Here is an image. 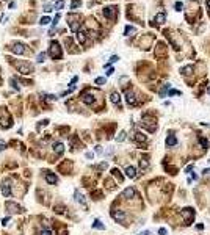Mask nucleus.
Returning <instances> with one entry per match:
<instances>
[{"mask_svg":"<svg viewBox=\"0 0 210 235\" xmlns=\"http://www.w3.org/2000/svg\"><path fill=\"white\" fill-rule=\"evenodd\" d=\"M80 21H82V16H80V14H75V13L68 14V22H69V28H71V32H78L80 23H82Z\"/></svg>","mask_w":210,"mask_h":235,"instance_id":"obj_1","label":"nucleus"},{"mask_svg":"<svg viewBox=\"0 0 210 235\" xmlns=\"http://www.w3.org/2000/svg\"><path fill=\"white\" fill-rule=\"evenodd\" d=\"M49 55H50L53 60H60L63 56L61 47H60V44L56 41H52L50 42V47H49Z\"/></svg>","mask_w":210,"mask_h":235,"instance_id":"obj_2","label":"nucleus"},{"mask_svg":"<svg viewBox=\"0 0 210 235\" xmlns=\"http://www.w3.org/2000/svg\"><path fill=\"white\" fill-rule=\"evenodd\" d=\"M14 66L17 68V70L21 74H24V75H28V74L33 72V66L30 64L28 61H16Z\"/></svg>","mask_w":210,"mask_h":235,"instance_id":"obj_3","label":"nucleus"},{"mask_svg":"<svg viewBox=\"0 0 210 235\" xmlns=\"http://www.w3.org/2000/svg\"><path fill=\"white\" fill-rule=\"evenodd\" d=\"M104 16L110 21H116V16H118V8L116 6H107L104 8Z\"/></svg>","mask_w":210,"mask_h":235,"instance_id":"obj_4","label":"nucleus"},{"mask_svg":"<svg viewBox=\"0 0 210 235\" xmlns=\"http://www.w3.org/2000/svg\"><path fill=\"white\" fill-rule=\"evenodd\" d=\"M8 50H9V52H13V53L21 55V53H24L27 49H25L24 44H21V42H11V44L8 46Z\"/></svg>","mask_w":210,"mask_h":235,"instance_id":"obj_5","label":"nucleus"},{"mask_svg":"<svg viewBox=\"0 0 210 235\" xmlns=\"http://www.w3.org/2000/svg\"><path fill=\"white\" fill-rule=\"evenodd\" d=\"M182 216L187 220V224H191V221H193V216H195V210L193 209H190V207H187V209L182 210Z\"/></svg>","mask_w":210,"mask_h":235,"instance_id":"obj_6","label":"nucleus"},{"mask_svg":"<svg viewBox=\"0 0 210 235\" xmlns=\"http://www.w3.org/2000/svg\"><path fill=\"white\" fill-rule=\"evenodd\" d=\"M111 216H113V220H116L118 223H122V221L125 220V213L122 210H113L111 211Z\"/></svg>","mask_w":210,"mask_h":235,"instance_id":"obj_7","label":"nucleus"},{"mask_svg":"<svg viewBox=\"0 0 210 235\" xmlns=\"http://www.w3.org/2000/svg\"><path fill=\"white\" fill-rule=\"evenodd\" d=\"M44 177H46V180H47V183H50V185H55L56 182H58V177L55 176V174H52V173H49V171H44Z\"/></svg>","mask_w":210,"mask_h":235,"instance_id":"obj_8","label":"nucleus"},{"mask_svg":"<svg viewBox=\"0 0 210 235\" xmlns=\"http://www.w3.org/2000/svg\"><path fill=\"white\" fill-rule=\"evenodd\" d=\"M2 193L5 194V197H9V196H11V185H9L8 180H5V182L2 183Z\"/></svg>","mask_w":210,"mask_h":235,"instance_id":"obj_9","label":"nucleus"},{"mask_svg":"<svg viewBox=\"0 0 210 235\" xmlns=\"http://www.w3.org/2000/svg\"><path fill=\"white\" fill-rule=\"evenodd\" d=\"M82 100L86 103V105H93V103H94V96L89 94V93H83L82 94Z\"/></svg>","mask_w":210,"mask_h":235,"instance_id":"obj_10","label":"nucleus"},{"mask_svg":"<svg viewBox=\"0 0 210 235\" xmlns=\"http://www.w3.org/2000/svg\"><path fill=\"white\" fill-rule=\"evenodd\" d=\"M5 205H6V210H8L9 213H17V211H19V205H17V204H14V202H11V201H8Z\"/></svg>","mask_w":210,"mask_h":235,"instance_id":"obj_11","label":"nucleus"},{"mask_svg":"<svg viewBox=\"0 0 210 235\" xmlns=\"http://www.w3.org/2000/svg\"><path fill=\"white\" fill-rule=\"evenodd\" d=\"M125 176L129 177V179H135L138 174H136V168L135 166H127L125 168Z\"/></svg>","mask_w":210,"mask_h":235,"instance_id":"obj_12","label":"nucleus"},{"mask_svg":"<svg viewBox=\"0 0 210 235\" xmlns=\"http://www.w3.org/2000/svg\"><path fill=\"white\" fill-rule=\"evenodd\" d=\"M125 100H127L129 105H136V97L132 91H127L125 93Z\"/></svg>","mask_w":210,"mask_h":235,"instance_id":"obj_13","label":"nucleus"},{"mask_svg":"<svg viewBox=\"0 0 210 235\" xmlns=\"http://www.w3.org/2000/svg\"><path fill=\"white\" fill-rule=\"evenodd\" d=\"M77 39L82 46H85L86 42H88V35H86L85 32H77Z\"/></svg>","mask_w":210,"mask_h":235,"instance_id":"obj_14","label":"nucleus"},{"mask_svg":"<svg viewBox=\"0 0 210 235\" xmlns=\"http://www.w3.org/2000/svg\"><path fill=\"white\" fill-rule=\"evenodd\" d=\"M166 21V16H165V13H160V14H157L154 17V25H162L163 22Z\"/></svg>","mask_w":210,"mask_h":235,"instance_id":"obj_15","label":"nucleus"},{"mask_svg":"<svg viewBox=\"0 0 210 235\" xmlns=\"http://www.w3.org/2000/svg\"><path fill=\"white\" fill-rule=\"evenodd\" d=\"M135 194H136V191L133 190L132 187H129V188H125V190H124V193H122V196H124V197H127V199H132V197L135 196Z\"/></svg>","mask_w":210,"mask_h":235,"instance_id":"obj_16","label":"nucleus"},{"mask_svg":"<svg viewBox=\"0 0 210 235\" xmlns=\"http://www.w3.org/2000/svg\"><path fill=\"white\" fill-rule=\"evenodd\" d=\"M53 150H55L56 155H61V154L64 152V146H63V143H60V141H58V143H55V144H53Z\"/></svg>","mask_w":210,"mask_h":235,"instance_id":"obj_17","label":"nucleus"},{"mask_svg":"<svg viewBox=\"0 0 210 235\" xmlns=\"http://www.w3.org/2000/svg\"><path fill=\"white\" fill-rule=\"evenodd\" d=\"M64 44H66V47H69V52H71V53H77L78 52V50L77 49H74V44H72V39L71 38H66L64 39Z\"/></svg>","mask_w":210,"mask_h":235,"instance_id":"obj_18","label":"nucleus"},{"mask_svg":"<svg viewBox=\"0 0 210 235\" xmlns=\"http://www.w3.org/2000/svg\"><path fill=\"white\" fill-rule=\"evenodd\" d=\"M165 52H166V47H165V44H163V42H158L157 50H155L157 56H163V55H165Z\"/></svg>","mask_w":210,"mask_h":235,"instance_id":"obj_19","label":"nucleus"},{"mask_svg":"<svg viewBox=\"0 0 210 235\" xmlns=\"http://www.w3.org/2000/svg\"><path fill=\"white\" fill-rule=\"evenodd\" d=\"M110 99H111V102L115 103V105H119L121 103V96H119V93H111V96H110Z\"/></svg>","mask_w":210,"mask_h":235,"instance_id":"obj_20","label":"nucleus"},{"mask_svg":"<svg viewBox=\"0 0 210 235\" xmlns=\"http://www.w3.org/2000/svg\"><path fill=\"white\" fill-rule=\"evenodd\" d=\"M133 138H135V141H138V143H144V141L148 140V136H146L144 133H141V132H136L135 135H133Z\"/></svg>","mask_w":210,"mask_h":235,"instance_id":"obj_21","label":"nucleus"},{"mask_svg":"<svg viewBox=\"0 0 210 235\" xmlns=\"http://www.w3.org/2000/svg\"><path fill=\"white\" fill-rule=\"evenodd\" d=\"M152 39H154L152 36H148V39H146V38H143V39H141V42H140V44H141V49H149L148 46L152 42Z\"/></svg>","mask_w":210,"mask_h":235,"instance_id":"obj_22","label":"nucleus"},{"mask_svg":"<svg viewBox=\"0 0 210 235\" xmlns=\"http://www.w3.org/2000/svg\"><path fill=\"white\" fill-rule=\"evenodd\" d=\"M177 144V138H176L174 135H169L168 138H166V146L171 147V146H176Z\"/></svg>","mask_w":210,"mask_h":235,"instance_id":"obj_23","label":"nucleus"},{"mask_svg":"<svg viewBox=\"0 0 210 235\" xmlns=\"http://www.w3.org/2000/svg\"><path fill=\"white\" fill-rule=\"evenodd\" d=\"M75 201L80 202L82 205H86V201H85V197H83V194L80 193V191H75Z\"/></svg>","mask_w":210,"mask_h":235,"instance_id":"obj_24","label":"nucleus"},{"mask_svg":"<svg viewBox=\"0 0 210 235\" xmlns=\"http://www.w3.org/2000/svg\"><path fill=\"white\" fill-rule=\"evenodd\" d=\"M93 227H94V229H99V230H104V229H105V226L101 223V220H94V223H93Z\"/></svg>","mask_w":210,"mask_h":235,"instance_id":"obj_25","label":"nucleus"},{"mask_svg":"<svg viewBox=\"0 0 210 235\" xmlns=\"http://www.w3.org/2000/svg\"><path fill=\"white\" fill-rule=\"evenodd\" d=\"M111 174L119 180V182H122V179H124V177H122V174H121V173H119V169H116V168H115V169H111Z\"/></svg>","mask_w":210,"mask_h":235,"instance_id":"obj_26","label":"nucleus"},{"mask_svg":"<svg viewBox=\"0 0 210 235\" xmlns=\"http://www.w3.org/2000/svg\"><path fill=\"white\" fill-rule=\"evenodd\" d=\"M135 32H136V28H135V27L127 25V27H125V30H124V35H125V36H130L132 33H135Z\"/></svg>","mask_w":210,"mask_h":235,"instance_id":"obj_27","label":"nucleus"},{"mask_svg":"<svg viewBox=\"0 0 210 235\" xmlns=\"http://www.w3.org/2000/svg\"><path fill=\"white\" fill-rule=\"evenodd\" d=\"M182 74H184V75H191L193 74V66H185V68L182 69Z\"/></svg>","mask_w":210,"mask_h":235,"instance_id":"obj_28","label":"nucleus"},{"mask_svg":"<svg viewBox=\"0 0 210 235\" xmlns=\"http://www.w3.org/2000/svg\"><path fill=\"white\" fill-rule=\"evenodd\" d=\"M149 122H154V121H149L148 117H144V122H143V126H146V124H149ZM148 130H149V132H154L155 127H154V126H149V127H148Z\"/></svg>","mask_w":210,"mask_h":235,"instance_id":"obj_29","label":"nucleus"},{"mask_svg":"<svg viewBox=\"0 0 210 235\" xmlns=\"http://www.w3.org/2000/svg\"><path fill=\"white\" fill-rule=\"evenodd\" d=\"M140 166H141V169H146V168H149V162L146 158H143L141 162H140Z\"/></svg>","mask_w":210,"mask_h":235,"instance_id":"obj_30","label":"nucleus"},{"mask_svg":"<svg viewBox=\"0 0 210 235\" xmlns=\"http://www.w3.org/2000/svg\"><path fill=\"white\" fill-rule=\"evenodd\" d=\"M49 22H50V19H49L47 16H44V17H41V19H39V23H41V25H47Z\"/></svg>","mask_w":210,"mask_h":235,"instance_id":"obj_31","label":"nucleus"},{"mask_svg":"<svg viewBox=\"0 0 210 235\" xmlns=\"http://www.w3.org/2000/svg\"><path fill=\"white\" fill-rule=\"evenodd\" d=\"M124 140H125V132H121L116 136V141H118V143H121V141H124Z\"/></svg>","mask_w":210,"mask_h":235,"instance_id":"obj_32","label":"nucleus"},{"mask_svg":"<svg viewBox=\"0 0 210 235\" xmlns=\"http://www.w3.org/2000/svg\"><path fill=\"white\" fill-rule=\"evenodd\" d=\"M63 5H64V0H58V2L55 3V9H61Z\"/></svg>","mask_w":210,"mask_h":235,"instance_id":"obj_33","label":"nucleus"},{"mask_svg":"<svg viewBox=\"0 0 210 235\" xmlns=\"http://www.w3.org/2000/svg\"><path fill=\"white\" fill-rule=\"evenodd\" d=\"M44 60H46V53L42 52V53H39V55H38V58H36V61H38V63H42V61H44Z\"/></svg>","mask_w":210,"mask_h":235,"instance_id":"obj_34","label":"nucleus"},{"mask_svg":"<svg viewBox=\"0 0 210 235\" xmlns=\"http://www.w3.org/2000/svg\"><path fill=\"white\" fill-rule=\"evenodd\" d=\"M199 143H201V146L204 147V149H205V147H209V141L205 138H201V140H199Z\"/></svg>","mask_w":210,"mask_h":235,"instance_id":"obj_35","label":"nucleus"},{"mask_svg":"<svg viewBox=\"0 0 210 235\" xmlns=\"http://www.w3.org/2000/svg\"><path fill=\"white\" fill-rule=\"evenodd\" d=\"M168 94L169 96H180V91H177V89H169Z\"/></svg>","mask_w":210,"mask_h":235,"instance_id":"obj_36","label":"nucleus"},{"mask_svg":"<svg viewBox=\"0 0 210 235\" xmlns=\"http://www.w3.org/2000/svg\"><path fill=\"white\" fill-rule=\"evenodd\" d=\"M104 83H105L104 77H97V79H96V85H104Z\"/></svg>","mask_w":210,"mask_h":235,"instance_id":"obj_37","label":"nucleus"},{"mask_svg":"<svg viewBox=\"0 0 210 235\" xmlns=\"http://www.w3.org/2000/svg\"><path fill=\"white\" fill-rule=\"evenodd\" d=\"M9 82H11L13 88H14V89H17V91H19V85H17V83H16V79H11V80H9Z\"/></svg>","mask_w":210,"mask_h":235,"instance_id":"obj_38","label":"nucleus"},{"mask_svg":"<svg viewBox=\"0 0 210 235\" xmlns=\"http://www.w3.org/2000/svg\"><path fill=\"white\" fill-rule=\"evenodd\" d=\"M78 5H80V0H74V2H72V5H71V8H77Z\"/></svg>","mask_w":210,"mask_h":235,"instance_id":"obj_39","label":"nucleus"},{"mask_svg":"<svg viewBox=\"0 0 210 235\" xmlns=\"http://www.w3.org/2000/svg\"><path fill=\"white\" fill-rule=\"evenodd\" d=\"M41 235H52V232L49 229H42L41 230Z\"/></svg>","mask_w":210,"mask_h":235,"instance_id":"obj_40","label":"nucleus"},{"mask_svg":"<svg viewBox=\"0 0 210 235\" xmlns=\"http://www.w3.org/2000/svg\"><path fill=\"white\" fill-rule=\"evenodd\" d=\"M5 147H6L5 141H3V140H0V150H3V149H5Z\"/></svg>","mask_w":210,"mask_h":235,"instance_id":"obj_41","label":"nucleus"},{"mask_svg":"<svg viewBox=\"0 0 210 235\" xmlns=\"http://www.w3.org/2000/svg\"><path fill=\"white\" fill-rule=\"evenodd\" d=\"M176 9H177V11H182V3L180 2L176 3Z\"/></svg>","mask_w":210,"mask_h":235,"instance_id":"obj_42","label":"nucleus"},{"mask_svg":"<svg viewBox=\"0 0 210 235\" xmlns=\"http://www.w3.org/2000/svg\"><path fill=\"white\" fill-rule=\"evenodd\" d=\"M118 60H119L118 56H116V55H113L111 58H110V63H116V61H118Z\"/></svg>","mask_w":210,"mask_h":235,"instance_id":"obj_43","label":"nucleus"},{"mask_svg":"<svg viewBox=\"0 0 210 235\" xmlns=\"http://www.w3.org/2000/svg\"><path fill=\"white\" fill-rule=\"evenodd\" d=\"M8 221H9V216L3 218V220H2V224H3V226H6V224H8Z\"/></svg>","mask_w":210,"mask_h":235,"instance_id":"obj_44","label":"nucleus"},{"mask_svg":"<svg viewBox=\"0 0 210 235\" xmlns=\"http://www.w3.org/2000/svg\"><path fill=\"white\" fill-rule=\"evenodd\" d=\"M113 72H115V69H113V68H108V69H107V75H111Z\"/></svg>","mask_w":210,"mask_h":235,"instance_id":"obj_45","label":"nucleus"},{"mask_svg":"<svg viewBox=\"0 0 210 235\" xmlns=\"http://www.w3.org/2000/svg\"><path fill=\"white\" fill-rule=\"evenodd\" d=\"M158 234L160 235H166V229H165V227H162V229L158 230Z\"/></svg>","mask_w":210,"mask_h":235,"instance_id":"obj_46","label":"nucleus"},{"mask_svg":"<svg viewBox=\"0 0 210 235\" xmlns=\"http://www.w3.org/2000/svg\"><path fill=\"white\" fill-rule=\"evenodd\" d=\"M96 152H97V154H102V147H101V146H96Z\"/></svg>","mask_w":210,"mask_h":235,"instance_id":"obj_47","label":"nucleus"},{"mask_svg":"<svg viewBox=\"0 0 210 235\" xmlns=\"http://www.w3.org/2000/svg\"><path fill=\"white\" fill-rule=\"evenodd\" d=\"M202 174H210V168H205V169L202 171Z\"/></svg>","mask_w":210,"mask_h":235,"instance_id":"obj_48","label":"nucleus"},{"mask_svg":"<svg viewBox=\"0 0 210 235\" xmlns=\"http://www.w3.org/2000/svg\"><path fill=\"white\" fill-rule=\"evenodd\" d=\"M140 235H152L151 232H149V230H144V232H141V234H140Z\"/></svg>","mask_w":210,"mask_h":235,"instance_id":"obj_49","label":"nucleus"},{"mask_svg":"<svg viewBox=\"0 0 210 235\" xmlns=\"http://www.w3.org/2000/svg\"><path fill=\"white\" fill-rule=\"evenodd\" d=\"M191 168H193V166H191V164H190V166H187V169H185V173H190V171H191Z\"/></svg>","mask_w":210,"mask_h":235,"instance_id":"obj_50","label":"nucleus"},{"mask_svg":"<svg viewBox=\"0 0 210 235\" xmlns=\"http://www.w3.org/2000/svg\"><path fill=\"white\" fill-rule=\"evenodd\" d=\"M86 157H88V158H93V157H94V155H93L91 152H86Z\"/></svg>","mask_w":210,"mask_h":235,"instance_id":"obj_51","label":"nucleus"},{"mask_svg":"<svg viewBox=\"0 0 210 235\" xmlns=\"http://www.w3.org/2000/svg\"><path fill=\"white\" fill-rule=\"evenodd\" d=\"M207 9H209V14H210V0H207Z\"/></svg>","mask_w":210,"mask_h":235,"instance_id":"obj_52","label":"nucleus"},{"mask_svg":"<svg viewBox=\"0 0 210 235\" xmlns=\"http://www.w3.org/2000/svg\"><path fill=\"white\" fill-rule=\"evenodd\" d=\"M209 162H210V160H209Z\"/></svg>","mask_w":210,"mask_h":235,"instance_id":"obj_53","label":"nucleus"}]
</instances>
